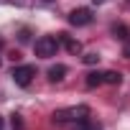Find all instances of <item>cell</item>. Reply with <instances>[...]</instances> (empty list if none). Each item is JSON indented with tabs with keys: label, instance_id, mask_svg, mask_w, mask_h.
<instances>
[{
	"label": "cell",
	"instance_id": "6da1fadb",
	"mask_svg": "<svg viewBox=\"0 0 130 130\" xmlns=\"http://www.w3.org/2000/svg\"><path fill=\"white\" fill-rule=\"evenodd\" d=\"M87 117H89V107L87 105H77V107H69V110H56L54 112V122H67V120L82 122Z\"/></svg>",
	"mask_w": 130,
	"mask_h": 130
},
{
	"label": "cell",
	"instance_id": "7a4b0ae2",
	"mask_svg": "<svg viewBox=\"0 0 130 130\" xmlns=\"http://www.w3.org/2000/svg\"><path fill=\"white\" fill-rule=\"evenodd\" d=\"M33 51H36V56H41V59L56 56V51H59V38H56V36H41V38L33 43Z\"/></svg>",
	"mask_w": 130,
	"mask_h": 130
},
{
	"label": "cell",
	"instance_id": "3957f363",
	"mask_svg": "<svg viewBox=\"0 0 130 130\" xmlns=\"http://www.w3.org/2000/svg\"><path fill=\"white\" fill-rule=\"evenodd\" d=\"M10 77H13V82H15L18 87H28V84L33 82V77H36V67H31V64L15 67V69L10 72Z\"/></svg>",
	"mask_w": 130,
	"mask_h": 130
},
{
	"label": "cell",
	"instance_id": "277c9868",
	"mask_svg": "<svg viewBox=\"0 0 130 130\" xmlns=\"http://www.w3.org/2000/svg\"><path fill=\"white\" fill-rule=\"evenodd\" d=\"M92 18H94V15H92L89 8H77V10L69 13V23H72V26H89Z\"/></svg>",
	"mask_w": 130,
	"mask_h": 130
},
{
	"label": "cell",
	"instance_id": "5b68a950",
	"mask_svg": "<svg viewBox=\"0 0 130 130\" xmlns=\"http://www.w3.org/2000/svg\"><path fill=\"white\" fill-rule=\"evenodd\" d=\"M64 77H67V67H64V64H54L48 69V79L51 82H61Z\"/></svg>",
	"mask_w": 130,
	"mask_h": 130
},
{
	"label": "cell",
	"instance_id": "8992f818",
	"mask_svg": "<svg viewBox=\"0 0 130 130\" xmlns=\"http://www.w3.org/2000/svg\"><path fill=\"white\" fill-rule=\"evenodd\" d=\"M59 41H64V46H67L72 54H79V51H82V43H79V41H74V38H69L67 33H59Z\"/></svg>",
	"mask_w": 130,
	"mask_h": 130
},
{
	"label": "cell",
	"instance_id": "52a82bcc",
	"mask_svg": "<svg viewBox=\"0 0 130 130\" xmlns=\"http://www.w3.org/2000/svg\"><path fill=\"white\" fill-rule=\"evenodd\" d=\"M102 82L105 84H120L122 82V74L120 72H102Z\"/></svg>",
	"mask_w": 130,
	"mask_h": 130
},
{
	"label": "cell",
	"instance_id": "ba28073f",
	"mask_svg": "<svg viewBox=\"0 0 130 130\" xmlns=\"http://www.w3.org/2000/svg\"><path fill=\"white\" fill-rule=\"evenodd\" d=\"M100 84H105L102 82V72H89L87 74V87H100Z\"/></svg>",
	"mask_w": 130,
	"mask_h": 130
},
{
	"label": "cell",
	"instance_id": "9c48e42d",
	"mask_svg": "<svg viewBox=\"0 0 130 130\" xmlns=\"http://www.w3.org/2000/svg\"><path fill=\"white\" fill-rule=\"evenodd\" d=\"M77 130H102V125H100V122H92V120L87 117V120L77 122Z\"/></svg>",
	"mask_w": 130,
	"mask_h": 130
},
{
	"label": "cell",
	"instance_id": "30bf717a",
	"mask_svg": "<svg viewBox=\"0 0 130 130\" xmlns=\"http://www.w3.org/2000/svg\"><path fill=\"white\" fill-rule=\"evenodd\" d=\"M84 64L94 67V64H100V56H97V54H84Z\"/></svg>",
	"mask_w": 130,
	"mask_h": 130
},
{
	"label": "cell",
	"instance_id": "8fae6325",
	"mask_svg": "<svg viewBox=\"0 0 130 130\" xmlns=\"http://www.w3.org/2000/svg\"><path fill=\"white\" fill-rule=\"evenodd\" d=\"M112 31H115V36H117V38H122V41H127V28H122V26H115Z\"/></svg>",
	"mask_w": 130,
	"mask_h": 130
},
{
	"label": "cell",
	"instance_id": "7c38bea8",
	"mask_svg": "<svg viewBox=\"0 0 130 130\" xmlns=\"http://www.w3.org/2000/svg\"><path fill=\"white\" fill-rule=\"evenodd\" d=\"M122 56H127V59H130V38H127V41H125V46H122Z\"/></svg>",
	"mask_w": 130,
	"mask_h": 130
},
{
	"label": "cell",
	"instance_id": "4fadbf2b",
	"mask_svg": "<svg viewBox=\"0 0 130 130\" xmlns=\"http://www.w3.org/2000/svg\"><path fill=\"white\" fill-rule=\"evenodd\" d=\"M13 130H21V120H18V115H13Z\"/></svg>",
	"mask_w": 130,
	"mask_h": 130
},
{
	"label": "cell",
	"instance_id": "5bb4252c",
	"mask_svg": "<svg viewBox=\"0 0 130 130\" xmlns=\"http://www.w3.org/2000/svg\"><path fill=\"white\" fill-rule=\"evenodd\" d=\"M3 127H5V125H3V117H0V130H3Z\"/></svg>",
	"mask_w": 130,
	"mask_h": 130
},
{
	"label": "cell",
	"instance_id": "9a60e30c",
	"mask_svg": "<svg viewBox=\"0 0 130 130\" xmlns=\"http://www.w3.org/2000/svg\"><path fill=\"white\" fill-rule=\"evenodd\" d=\"M92 3H105V0H92Z\"/></svg>",
	"mask_w": 130,
	"mask_h": 130
}]
</instances>
